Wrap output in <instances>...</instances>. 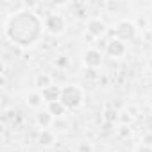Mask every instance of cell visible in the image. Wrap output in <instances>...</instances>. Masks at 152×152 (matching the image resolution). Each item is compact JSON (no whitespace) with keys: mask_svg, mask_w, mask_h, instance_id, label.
<instances>
[{"mask_svg":"<svg viewBox=\"0 0 152 152\" xmlns=\"http://www.w3.org/2000/svg\"><path fill=\"white\" fill-rule=\"evenodd\" d=\"M47 111L54 116V118H64V115H66V107L63 106V102L59 100V102H52V104H47Z\"/></svg>","mask_w":152,"mask_h":152,"instance_id":"cell-11","label":"cell"},{"mask_svg":"<svg viewBox=\"0 0 152 152\" xmlns=\"http://www.w3.org/2000/svg\"><path fill=\"white\" fill-rule=\"evenodd\" d=\"M134 152H152V145H148V143H138L134 147Z\"/></svg>","mask_w":152,"mask_h":152,"instance_id":"cell-16","label":"cell"},{"mask_svg":"<svg viewBox=\"0 0 152 152\" xmlns=\"http://www.w3.org/2000/svg\"><path fill=\"white\" fill-rule=\"evenodd\" d=\"M52 127H56V131H61V132H64V131H68V122H64L63 118H56Z\"/></svg>","mask_w":152,"mask_h":152,"instance_id":"cell-15","label":"cell"},{"mask_svg":"<svg viewBox=\"0 0 152 152\" xmlns=\"http://www.w3.org/2000/svg\"><path fill=\"white\" fill-rule=\"evenodd\" d=\"M25 104L29 106V107H32V109H41V106L45 104V100H43V95H41V91L39 90H34V91H31L27 97H25Z\"/></svg>","mask_w":152,"mask_h":152,"instance_id":"cell-10","label":"cell"},{"mask_svg":"<svg viewBox=\"0 0 152 152\" xmlns=\"http://www.w3.org/2000/svg\"><path fill=\"white\" fill-rule=\"evenodd\" d=\"M106 52L111 59H122L127 56V43L118 39V38H111L107 47H106Z\"/></svg>","mask_w":152,"mask_h":152,"instance_id":"cell-5","label":"cell"},{"mask_svg":"<svg viewBox=\"0 0 152 152\" xmlns=\"http://www.w3.org/2000/svg\"><path fill=\"white\" fill-rule=\"evenodd\" d=\"M66 31V20L61 13H48L45 16V32L50 36H61Z\"/></svg>","mask_w":152,"mask_h":152,"instance_id":"cell-3","label":"cell"},{"mask_svg":"<svg viewBox=\"0 0 152 152\" xmlns=\"http://www.w3.org/2000/svg\"><path fill=\"white\" fill-rule=\"evenodd\" d=\"M54 120H56V118H54L47 109H39V111L36 113V116H34V122H36V125H38L41 131L52 127V125H54Z\"/></svg>","mask_w":152,"mask_h":152,"instance_id":"cell-8","label":"cell"},{"mask_svg":"<svg viewBox=\"0 0 152 152\" xmlns=\"http://www.w3.org/2000/svg\"><path fill=\"white\" fill-rule=\"evenodd\" d=\"M83 64H84L88 70H97V68H100V64H102V52L97 50V48H88V50L83 54Z\"/></svg>","mask_w":152,"mask_h":152,"instance_id":"cell-7","label":"cell"},{"mask_svg":"<svg viewBox=\"0 0 152 152\" xmlns=\"http://www.w3.org/2000/svg\"><path fill=\"white\" fill-rule=\"evenodd\" d=\"M41 95H43V100H45V104L59 102V100H61V88H59V86H56V84H52V86L45 88V90L41 91Z\"/></svg>","mask_w":152,"mask_h":152,"instance_id":"cell-9","label":"cell"},{"mask_svg":"<svg viewBox=\"0 0 152 152\" xmlns=\"http://www.w3.org/2000/svg\"><path fill=\"white\" fill-rule=\"evenodd\" d=\"M45 34V20L29 9L22 7L11 15H7L4 22V36L6 39L18 48H32L36 47Z\"/></svg>","mask_w":152,"mask_h":152,"instance_id":"cell-1","label":"cell"},{"mask_svg":"<svg viewBox=\"0 0 152 152\" xmlns=\"http://www.w3.org/2000/svg\"><path fill=\"white\" fill-rule=\"evenodd\" d=\"M138 36V25L131 20H120L116 25H115V38L129 43V41H134V38Z\"/></svg>","mask_w":152,"mask_h":152,"instance_id":"cell-4","label":"cell"},{"mask_svg":"<svg viewBox=\"0 0 152 152\" xmlns=\"http://www.w3.org/2000/svg\"><path fill=\"white\" fill-rule=\"evenodd\" d=\"M34 84H36V88H38L39 91H43L45 88L52 86L54 83H52V77H50L48 73H38L36 79H34Z\"/></svg>","mask_w":152,"mask_h":152,"instance_id":"cell-13","label":"cell"},{"mask_svg":"<svg viewBox=\"0 0 152 152\" xmlns=\"http://www.w3.org/2000/svg\"><path fill=\"white\" fill-rule=\"evenodd\" d=\"M84 100H86V93H84V88L81 84L70 83V84H64L61 88V102L68 111L81 109L84 106Z\"/></svg>","mask_w":152,"mask_h":152,"instance_id":"cell-2","label":"cell"},{"mask_svg":"<svg viewBox=\"0 0 152 152\" xmlns=\"http://www.w3.org/2000/svg\"><path fill=\"white\" fill-rule=\"evenodd\" d=\"M38 143L43 145V147H50L56 143V131H50V129H45L39 132L38 136Z\"/></svg>","mask_w":152,"mask_h":152,"instance_id":"cell-12","label":"cell"},{"mask_svg":"<svg viewBox=\"0 0 152 152\" xmlns=\"http://www.w3.org/2000/svg\"><path fill=\"white\" fill-rule=\"evenodd\" d=\"M86 32L91 36V38H102L106 32H107V25L102 18L99 16H93L86 22Z\"/></svg>","mask_w":152,"mask_h":152,"instance_id":"cell-6","label":"cell"},{"mask_svg":"<svg viewBox=\"0 0 152 152\" xmlns=\"http://www.w3.org/2000/svg\"><path fill=\"white\" fill-rule=\"evenodd\" d=\"M120 111L118 109H115L113 106H106V109H104V120L106 122H116V120H120Z\"/></svg>","mask_w":152,"mask_h":152,"instance_id":"cell-14","label":"cell"},{"mask_svg":"<svg viewBox=\"0 0 152 152\" xmlns=\"http://www.w3.org/2000/svg\"><path fill=\"white\" fill-rule=\"evenodd\" d=\"M79 152H91V147L90 145H81L79 147Z\"/></svg>","mask_w":152,"mask_h":152,"instance_id":"cell-17","label":"cell"}]
</instances>
